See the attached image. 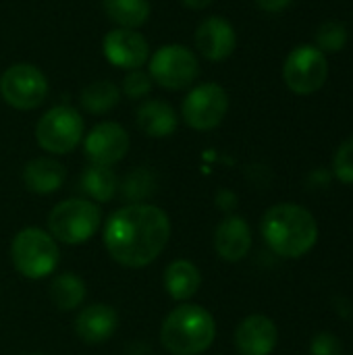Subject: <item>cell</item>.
Returning a JSON list of instances; mask_svg holds the SVG:
<instances>
[{
  "instance_id": "obj_1",
  "label": "cell",
  "mask_w": 353,
  "mask_h": 355,
  "mask_svg": "<svg viewBox=\"0 0 353 355\" xmlns=\"http://www.w3.org/2000/svg\"><path fill=\"white\" fill-rule=\"evenodd\" d=\"M104 248L108 256L125 268L152 264L169 245L171 218L152 204L137 202L119 208L104 225Z\"/></svg>"
},
{
  "instance_id": "obj_2",
  "label": "cell",
  "mask_w": 353,
  "mask_h": 355,
  "mask_svg": "<svg viewBox=\"0 0 353 355\" xmlns=\"http://www.w3.org/2000/svg\"><path fill=\"white\" fill-rule=\"evenodd\" d=\"M260 233L273 254L298 260L314 250L318 241V223L308 208L283 202L264 212Z\"/></svg>"
},
{
  "instance_id": "obj_3",
  "label": "cell",
  "mask_w": 353,
  "mask_h": 355,
  "mask_svg": "<svg viewBox=\"0 0 353 355\" xmlns=\"http://www.w3.org/2000/svg\"><path fill=\"white\" fill-rule=\"evenodd\" d=\"M216 339L214 316L198 304L173 308L160 327V343L171 355H200Z\"/></svg>"
},
{
  "instance_id": "obj_4",
  "label": "cell",
  "mask_w": 353,
  "mask_h": 355,
  "mask_svg": "<svg viewBox=\"0 0 353 355\" xmlns=\"http://www.w3.org/2000/svg\"><path fill=\"white\" fill-rule=\"evenodd\" d=\"M102 227V212L96 202L69 198L58 202L48 214L50 235L67 245L87 243Z\"/></svg>"
},
{
  "instance_id": "obj_5",
  "label": "cell",
  "mask_w": 353,
  "mask_h": 355,
  "mask_svg": "<svg viewBox=\"0 0 353 355\" xmlns=\"http://www.w3.org/2000/svg\"><path fill=\"white\" fill-rule=\"evenodd\" d=\"M10 260L21 277L40 281L56 270L60 252L50 233L37 227H27L15 235L10 243Z\"/></svg>"
},
{
  "instance_id": "obj_6",
  "label": "cell",
  "mask_w": 353,
  "mask_h": 355,
  "mask_svg": "<svg viewBox=\"0 0 353 355\" xmlns=\"http://www.w3.org/2000/svg\"><path fill=\"white\" fill-rule=\"evenodd\" d=\"M85 135V123L77 108L58 104L46 110L35 125L37 146L54 156L73 152Z\"/></svg>"
},
{
  "instance_id": "obj_7",
  "label": "cell",
  "mask_w": 353,
  "mask_h": 355,
  "mask_svg": "<svg viewBox=\"0 0 353 355\" xmlns=\"http://www.w3.org/2000/svg\"><path fill=\"white\" fill-rule=\"evenodd\" d=\"M148 73L156 85L171 92H181L198 81L200 58L183 44H164L150 54Z\"/></svg>"
},
{
  "instance_id": "obj_8",
  "label": "cell",
  "mask_w": 353,
  "mask_h": 355,
  "mask_svg": "<svg viewBox=\"0 0 353 355\" xmlns=\"http://www.w3.org/2000/svg\"><path fill=\"white\" fill-rule=\"evenodd\" d=\"M229 112V94L223 85L208 81L191 85L181 102V116L193 131L216 129Z\"/></svg>"
},
{
  "instance_id": "obj_9",
  "label": "cell",
  "mask_w": 353,
  "mask_h": 355,
  "mask_svg": "<svg viewBox=\"0 0 353 355\" xmlns=\"http://www.w3.org/2000/svg\"><path fill=\"white\" fill-rule=\"evenodd\" d=\"M48 79L31 62H15L0 77V96L15 110H33L48 98Z\"/></svg>"
},
{
  "instance_id": "obj_10",
  "label": "cell",
  "mask_w": 353,
  "mask_h": 355,
  "mask_svg": "<svg viewBox=\"0 0 353 355\" xmlns=\"http://www.w3.org/2000/svg\"><path fill=\"white\" fill-rule=\"evenodd\" d=\"M283 79L285 85L298 96H310L318 92L329 79L327 54L310 44L295 46L285 58Z\"/></svg>"
},
{
  "instance_id": "obj_11",
  "label": "cell",
  "mask_w": 353,
  "mask_h": 355,
  "mask_svg": "<svg viewBox=\"0 0 353 355\" xmlns=\"http://www.w3.org/2000/svg\"><path fill=\"white\" fill-rule=\"evenodd\" d=\"M129 146L131 139L127 129L114 121H102L83 135V152L89 164L112 166L127 156Z\"/></svg>"
},
{
  "instance_id": "obj_12",
  "label": "cell",
  "mask_w": 353,
  "mask_h": 355,
  "mask_svg": "<svg viewBox=\"0 0 353 355\" xmlns=\"http://www.w3.org/2000/svg\"><path fill=\"white\" fill-rule=\"evenodd\" d=\"M104 58L123 71H135L148 64L150 60V46L148 40L137 29L114 27L102 40Z\"/></svg>"
},
{
  "instance_id": "obj_13",
  "label": "cell",
  "mask_w": 353,
  "mask_h": 355,
  "mask_svg": "<svg viewBox=\"0 0 353 355\" xmlns=\"http://www.w3.org/2000/svg\"><path fill=\"white\" fill-rule=\"evenodd\" d=\"M198 52L210 62L227 60L237 48L235 27L225 17H208L204 19L193 35Z\"/></svg>"
},
{
  "instance_id": "obj_14",
  "label": "cell",
  "mask_w": 353,
  "mask_h": 355,
  "mask_svg": "<svg viewBox=\"0 0 353 355\" xmlns=\"http://www.w3.org/2000/svg\"><path fill=\"white\" fill-rule=\"evenodd\" d=\"M279 343V329L264 314L246 316L235 329V347L239 355H270Z\"/></svg>"
},
{
  "instance_id": "obj_15",
  "label": "cell",
  "mask_w": 353,
  "mask_h": 355,
  "mask_svg": "<svg viewBox=\"0 0 353 355\" xmlns=\"http://www.w3.org/2000/svg\"><path fill=\"white\" fill-rule=\"evenodd\" d=\"M214 250L225 262H241L252 250V229L243 216H227L214 231Z\"/></svg>"
},
{
  "instance_id": "obj_16",
  "label": "cell",
  "mask_w": 353,
  "mask_h": 355,
  "mask_svg": "<svg viewBox=\"0 0 353 355\" xmlns=\"http://www.w3.org/2000/svg\"><path fill=\"white\" fill-rule=\"evenodd\" d=\"M119 329L117 312L106 304H92L75 318V335L87 345L106 343Z\"/></svg>"
},
{
  "instance_id": "obj_17",
  "label": "cell",
  "mask_w": 353,
  "mask_h": 355,
  "mask_svg": "<svg viewBox=\"0 0 353 355\" xmlns=\"http://www.w3.org/2000/svg\"><path fill=\"white\" fill-rule=\"evenodd\" d=\"M67 179V168L62 162L50 156L33 158L23 168V183L27 191L35 196H50L56 193Z\"/></svg>"
},
{
  "instance_id": "obj_18",
  "label": "cell",
  "mask_w": 353,
  "mask_h": 355,
  "mask_svg": "<svg viewBox=\"0 0 353 355\" xmlns=\"http://www.w3.org/2000/svg\"><path fill=\"white\" fill-rule=\"evenodd\" d=\"M135 125L144 135L162 139V137H169L177 131L179 116L169 102L152 98V100L141 102V106L137 108Z\"/></svg>"
},
{
  "instance_id": "obj_19",
  "label": "cell",
  "mask_w": 353,
  "mask_h": 355,
  "mask_svg": "<svg viewBox=\"0 0 353 355\" xmlns=\"http://www.w3.org/2000/svg\"><path fill=\"white\" fill-rule=\"evenodd\" d=\"M166 293L175 302H189L202 287V272L200 268L189 260H175L166 266L162 277Z\"/></svg>"
},
{
  "instance_id": "obj_20",
  "label": "cell",
  "mask_w": 353,
  "mask_h": 355,
  "mask_svg": "<svg viewBox=\"0 0 353 355\" xmlns=\"http://www.w3.org/2000/svg\"><path fill=\"white\" fill-rule=\"evenodd\" d=\"M119 100H121L119 85L108 81V79H98V81L87 83L79 96L81 108L89 114H96V116L114 110L119 106Z\"/></svg>"
},
{
  "instance_id": "obj_21",
  "label": "cell",
  "mask_w": 353,
  "mask_h": 355,
  "mask_svg": "<svg viewBox=\"0 0 353 355\" xmlns=\"http://www.w3.org/2000/svg\"><path fill=\"white\" fill-rule=\"evenodd\" d=\"M81 191L92 202H110L119 191V179L112 166L89 164L81 173Z\"/></svg>"
},
{
  "instance_id": "obj_22",
  "label": "cell",
  "mask_w": 353,
  "mask_h": 355,
  "mask_svg": "<svg viewBox=\"0 0 353 355\" xmlns=\"http://www.w3.org/2000/svg\"><path fill=\"white\" fill-rule=\"evenodd\" d=\"M104 15L117 25L125 29H139L150 17L148 0H102Z\"/></svg>"
},
{
  "instance_id": "obj_23",
  "label": "cell",
  "mask_w": 353,
  "mask_h": 355,
  "mask_svg": "<svg viewBox=\"0 0 353 355\" xmlns=\"http://www.w3.org/2000/svg\"><path fill=\"white\" fill-rule=\"evenodd\" d=\"M87 287L81 277L73 272H60L50 283V300L62 312L77 310L85 300Z\"/></svg>"
},
{
  "instance_id": "obj_24",
  "label": "cell",
  "mask_w": 353,
  "mask_h": 355,
  "mask_svg": "<svg viewBox=\"0 0 353 355\" xmlns=\"http://www.w3.org/2000/svg\"><path fill=\"white\" fill-rule=\"evenodd\" d=\"M350 31L341 21H325L316 29V48L325 54H333L345 48Z\"/></svg>"
},
{
  "instance_id": "obj_25",
  "label": "cell",
  "mask_w": 353,
  "mask_h": 355,
  "mask_svg": "<svg viewBox=\"0 0 353 355\" xmlns=\"http://www.w3.org/2000/svg\"><path fill=\"white\" fill-rule=\"evenodd\" d=\"M152 87H154V81L150 73L144 69H135V71H127V75L123 77L121 94H125L129 100H144L150 96Z\"/></svg>"
},
{
  "instance_id": "obj_26",
  "label": "cell",
  "mask_w": 353,
  "mask_h": 355,
  "mask_svg": "<svg viewBox=\"0 0 353 355\" xmlns=\"http://www.w3.org/2000/svg\"><path fill=\"white\" fill-rule=\"evenodd\" d=\"M333 175L337 181L353 185V135L337 148L333 158Z\"/></svg>"
},
{
  "instance_id": "obj_27",
  "label": "cell",
  "mask_w": 353,
  "mask_h": 355,
  "mask_svg": "<svg viewBox=\"0 0 353 355\" xmlns=\"http://www.w3.org/2000/svg\"><path fill=\"white\" fill-rule=\"evenodd\" d=\"M154 183H152V175L150 171H144V168H137V171H131L123 183V189H125V198L129 200H135L133 204H137V200L150 196Z\"/></svg>"
},
{
  "instance_id": "obj_28",
  "label": "cell",
  "mask_w": 353,
  "mask_h": 355,
  "mask_svg": "<svg viewBox=\"0 0 353 355\" xmlns=\"http://www.w3.org/2000/svg\"><path fill=\"white\" fill-rule=\"evenodd\" d=\"M343 345L337 335L333 333H318L310 343V355H341Z\"/></svg>"
},
{
  "instance_id": "obj_29",
  "label": "cell",
  "mask_w": 353,
  "mask_h": 355,
  "mask_svg": "<svg viewBox=\"0 0 353 355\" xmlns=\"http://www.w3.org/2000/svg\"><path fill=\"white\" fill-rule=\"evenodd\" d=\"M293 0H256V6L264 12H270V15H277V12H283Z\"/></svg>"
},
{
  "instance_id": "obj_30",
  "label": "cell",
  "mask_w": 353,
  "mask_h": 355,
  "mask_svg": "<svg viewBox=\"0 0 353 355\" xmlns=\"http://www.w3.org/2000/svg\"><path fill=\"white\" fill-rule=\"evenodd\" d=\"M218 206L223 208V210H233L235 206H237V196L235 193H231V191H223L221 196H218Z\"/></svg>"
},
{
  "instance_id": "obj_31",
  "label": "cell",
  "mask_w": 353,
  "mask_h": 355,
  "mask_svg": "<svg viewBox=\"0 0 353 355\" xmlns=\"http://www.w3.org/2000/svg\"><path fill=\"white\" fill-rule=\"evenodd\" d=\"M187 8H191V10H202V8H206V6H210L214 0H181Z\"/></svg>"
},
{
  "instance_id": "obj_32",
  "label": "cell",
  "mask_w": 353,
  "mask_h": 355,
  "mask_svg": "<svg viewBox=\"0 0 353 355\" xmlns=\"http://www.w3.org/2000/svg\"><path fill=\"white\" fill-rule=\"evenodd\" d=\"M25 355H42V354H25Z\"/></svg>"
}]
</instances>
